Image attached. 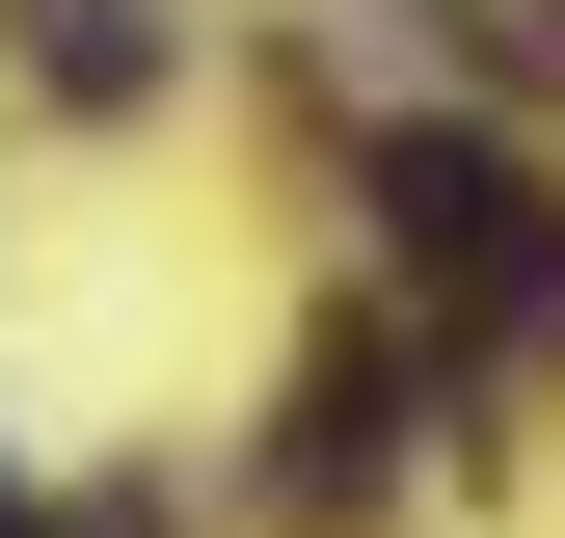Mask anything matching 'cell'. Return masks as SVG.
<instances>
[{"label": "cell", "mask_w": 565, "mask_h": 538, "mask_svg": "<svg viewBox=\"0 0 565 538\" xmlns=\"http://www.w3.org/2000/svg\"><path fill=\"white\" fill-rule=\"evenodd\" d=\"M377 269L458 323V377H565V189L512 134H377Z\"/></svg>", "instance_id": "obj_1"}, {"label": "cell", "mask_w": 565, "mask_h": 538, "mask_svg": "<svg viewBox=\"0 0 565 538\" xmlns=\"http://www.w3.org/2000/svg\"><path fill=\"white\" fill-rule=\"evenodd\" d=\"M377 404L404 377H377V323H350V351L297 377V458H269V485H297V512H377Z\"/></svg>", "instance_id": "obj_2"}, {"label": "cell", "mask_w": 565, "mask_h": 538, "mask_svg": "<svg viewBox=\"0 0 565 538\" xmlns=\"http://www.w3.org/2000/svg\"><path fill=\"white\" fill-rule=\"evenodd\" d=\"M0 538H28V485H0Z\"/></svg>", "instance_id": "obj_3"}]
</instances>
